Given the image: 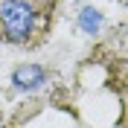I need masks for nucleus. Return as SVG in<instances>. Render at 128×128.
<instances>
[{
    "instance_id": "nucleus-1",
    "label": "nucleus",
    "mask_w": 128,
    "mask_h": 128,
    "mask_svg": "<svg viewBox=\"0 0 128 128\" xmlns=\"http://www.w3.org/2000/svg\"><path fill=\"white\" fill-rule=\"evenodd\" d=\"M0 32L6 41H24L32 32V6L26 0H3L0 3Z\"/></svg>"
},
{
    "instance_id": "nucleus-2",
    "label": "nucleus",
    "mask_w": 128,
    "mask_h": 128,
    "mask_svg": "<svg viewBox=\"0 0 128 128\" xmlns=\"http://www.w3.org/2000/svg\"><path fill=\"white\" fill-rule=\"evenodd\" d=\"M12 82H15V88H20V90H35L41 82H47V73L41 70V67H35V64H24V67L15 70Z\"/></svg>"
},
{
    "instance_id": "nucleus-3",
    "label": "nucleus",
    "mask_w": 128,
    "mask_h": 128,
    "mask_svg": "<svg viewBox=\"0 0 128 128\" xmlns=\"http://www.w3.org/2000/svg\"><path fill=\"white\" fill-rule=\"evenodd\" d=\"M82 26L88 32H93L96 26H99V15H93V9H84V12H82Z\"/></svg>"
}]
</instances>
